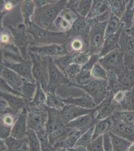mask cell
Wrapping results in <instances>:
<instances>
[{
    "mask_svg": "<svg viewBox=\"0 0 134 151\" xmlns=\"http://www.w3.org/2000/svg\"><path fill=\"white\" fill-rule=\"evenodd\" d=\"M67 1H55L41 7H36L32 22L37 26L49 31L59 32L55 26L57 18L67 5Z\"/></svg>",
    "mask_w": 134,
    "mask_h": 151,
    "instance_id": "cell-1",
    "label": "cell"
},
{
    "mask_svg": "<svg viewBox=\"0 0 134 151\" xmlns=\"http://www.w3.org/2000/svg\"><path fill=\"white\" fill-rule=\"evenodd\" d=\"M48 119L45 129L49 137L50 142L54 146L57 142L64 141L74 131L67 126L62 118L60 110L47 106Z\"/></svg>",
    "mask_w": 134,
    "mask_h": 151,
    "instance_id": "cell-2",
    "label": "cell"
},
{
    "mask_svg": "<svg viewBox=\"0 0 134 151\" xmlns=\"http://www.w3.org/2000/svg\"><path fill=\"white\" fill-rule=\"evenodd\" d=\"M26 27L30 46H43V45L54 44L64 45L66 42V32L49 31L37 26L33 22Z\"/></svg>",
    "mask_w": 134,
    "mask_h": 151,
    "instance_id": "cell-3",
    "label": "cell"
},
{
    "mask_svg": "<svg viewBox=\"0 0 134 151\" xmlns=\"http://www.w3.org/2000/svg\"><path fill=\"white\" fill-rule=\"evenodd\" d=\"M27 109V129H32L36 132L45 129L48 119L46 105L33 104L30 102Z\"/></svg>",
    "mask_w": 134,
    "mask_h": 151,
    "instance_id": "cell-4",
    "label": "cell"
},
{
    "mask_svg": "<svg viewBox=\"0 0 134 151\" xmlns=\"http://www.w3.org/2000/svg\"><path fill=\"white\" fill-rule=\"evenodd\" d=\"M28 53L33 63V76L36 82L39 83L45 91L49 84L48 57H43L30 52H28Z\"/></svg>",
    "mask_w": 134,
    "mask_h": 151,
    "instance_id": "cell-5",
    "label": "cell"
},
{
    "mask_svg": "<svg viewBox=\"0 0 134 151\" xmlns=\"http://www.w3.org/2000/svg\"><path fill=\"white\" fill-rule=\"evenodd\" d=\"M88 22L91 26L89 32V49L90 55L100 53L105 40V32L108 22H93L90 20Z\"/></svg>",
    "mask_w": 134,
    "mask_h": 151,
    "instance_id": "cell-6",
    "label": "cell"
},
{
    "mask_svg": "<svg viewBox=\"0 0 134 151\" xmlns=\"http://www.w3.org/2000/svg\"><path fill=\"white\" fill-rule=\"evenodd\" d=\"M99 63L107 73H114L118 74L126 68L124 53L120 48L114 50L100 58Z\"/></svg>",
    "mask_w": 134,
    "mask_h": 151,
    "instance_id": "cell-7",
    "label": "cell"
},
{
    "mask_svg": "<svg viewBox=\"0 0 134 151\" xmlns=\"http://www.w3.org/2000/svg\"><path fill=\"white\" fill-rule=\"evenodd\" d=\"M69 84L78 87L83 90L92 97L97 106L100 104L111 94L107 88L108 81L105 80L94 79L89 84L84 86H78L71 83H69Z\"/></svg>",
    "mask_w": 134,
    "mask_h": 151,
    "instance_id": "cell-8",
    "label": "cell"
},
{
    "mask_svg": "<svg viewBox=\"0 0 134 151\" xmlns=\"http://www.w3.org/2000/svg\"><path fill=\"white\" fill-rule=\"evenodd\" d=\"M8 29L12 35L14 45L18 48L23 59L25 60H29L28 58L30 56L28 55L27 50L29 40L25 25L20 24L16 27L8 26Z\"/></svg>",
    "mask_w": 134,
    "mask_h": 151,
    "instance_id": "cell-9",
    "label": "cell"
},
{
    "mask_svg": "<svg viewBox=\"0 0 134 151\" xmlns=\"http://www.w3.org/2000/svg\"><path fill=\"white\" fill-rule=\"evenodd\" d=\"M2 65L14 70L22 77L31 83L36 82L32 74L33 63L32 60L22 62H11L3 60Z\"/></svg>",
    "mask_w": 134,
    "mask_h": 151,
    "instance_id": "cell-10",
    "label": "cell"
},
{
    "mask_svg": "<svg viewBox=\"0 0 134 151\" xmlns=\"http://www.w3.org/2000/svg\"><path fill=\"white\" fill-rule=\"evenodd\" d=\"M18 114L9 106L1 110V139H5L10 137L13 127L18 119Z\"/></svg>",
    "mask_w": 134,
    "mask_h": 151,
    "instance_id": "cell-11",
    "label": "cell"
},
{
    "mask_svg": "<svg viewBox=\"0 0 134 151\" xmlns=\"http://www.w3.org/2000/svg\"><path fill=\"white\" fill-rule=\"evenodd\" d=\"M119 48L124 53V62L126 68H132L134 60V39L123 30L119 41Z\"/></svg>",
    "mask_w": 134,
    "mask_h": 151,
    "instance_id": "cell-12",
    "label": "cell"
},
{
    "mask_svg": "<svg viewBox=\"0 0 134 151\" xmlns=\"http://www.w3.org/2000/svg\"><path fill=\"white\" fill-rule=\"evenodd\" d=\"M113 97L114 94L111 93L100 104L97 105L96 108L97 122L107 119L113 115L117 110L122 109L120 105L114 101Z\"/></svg>",
    "mask_w": 134,
    "mask_h": 151,
    "instance_id": "cell-13",
    "label": "cell"
},
{
    "mask_svg": "<svg viewBox=\"0 0 134 151\" xmlns=\"http://www.w3.org/2000/svg\"><path fill=\"white\" fill-rule=\"evenodd\" d=\"M28 52L47 57H61L68 54L65 45H51L43 46H30Z\"/></svg>",
    "mask_w": 134,
    "mask_h": 151,
    "instance_id": "cell-14",
    "label": "cell"
},
{
    "mask_svg": "<svg viewBox=\"0 0 134 151\" xmlns=\"http://www.w3.org/2000/svg\"><path fill=\"white\" fill-rule=\"evenodd\" d=\"M96 115L97 113L95 108V110L91 113L81 116L69 122L67 124V126L70 129L81 131L84 134L90 128L96 125L97 122Z\"/></svg>",
    "mask_w": 134,
    "mask_h": 151,
    "instance_id": "cell-15",
    "label": "cell"
},
{
    "mask_svg": "<svg viewBox=\"0 0 134 151\" xmlns=\"http://www.w3.org/2000/svg\"><path fill=\"white\" fill-rule=\"evenodd\" d=\"M49 60V84L48 86L57 88L63 85H68L70 80L67 77L53 62L52 57H48Z\"/></svg>",
    "mask_w": 134,
    "mask_h": 151,
    "instance_id": "cell-16",
    "label": "cell"
},
{
    "mask_svg": "<svg viewBox=\"0 0 134 151\" xmlns=\"http://www.w3.org/2000/svg\"><path fill=\"white\" fill-rule=\"evenodd\" d=\"M113 125L111 132L119 137L134 142V125L125 123L112 115Z\"/></svg>",
    "mask_w": 134,
    "mask_h": 151,
    "instance_id": "cell-17",
    "label": "cell"
},
{
    "mask_svg": "<svg viewBox=\"0 0 134 151\" xmlns=\"http://www.w3.org/2000/svg\"><path fill=\"white\" fill-rule=\"evenodd\" d=\"M65 45L68 53L89 52V40L82 36H67Z\"/></svg>",
    "mask_w": 134,
    "mask_h": 151,
    "instance_id": "cell-18",
    "label": "cell"
},
{
    "mask_svg": "<svg viewBox=\"0 0 134 151\" xmlns=\"http://www.w3.org/2000/svg\"><path fill=\"white\" fill-rule=\"evenodd\" d=\"M1 78L13 89L22 94V88L25 79L14 70L4 65L1 66Z\"/></svg>",
    "mask_w": 134,
    "mask_h": 151,
    "instance_id": "cell-19",
    "label": "cell"
},
{
    "mask_svg": "<svg viewBox=\"0 0 134 151\" xmlns=\"http://www.w3.org/2000/svg\"><path fill=\"white\" fill-rule=\"evenodd\" d=\"M95 109H87L71 104H65L60 110L62 118L65 124L78 118L83 115L93 111Z\"/></svg>",
    "mask_w": 134,
    "mask_h": 151,
    "instance_id": "cell-20",
    "label": "cell"
},
{
    "mask_svg": "<svg viewBox=\"0 0 134 151\" xmlns=\"http://www.w3.org/2000/svg\"><path fill=\"white\" fill-rule=\"evenodd\" d=\"M27 108H23L13 127L11 136L17 139H23L27 137Z\"/></svg>",
    "mask_w": 134,
    "mask_h": 151,
    "instance_id": "cell-21",
    "label": "cell"
},
{
    "mask_svg": "<svg viewBox=\"0 0 134 151\" xmlns=\"http://www.w3.org/2000/svg\"><path fill=\"white\" fill-rule=\"evenodd\" d=\"M117 89L126 91L134 87V69L126 68L122 72L117 74Z\"/></svg>",
    "mask_w": 134,
    "mask_h": 151,
    "instance_id": "cell-22",
    "label": "cell"
},
{
    "mask_svg": "<svg viewBox=\"0 0 134 151\" xmlns=\"http://www.w3.org/2000/svg\"><path fill=\"white\" fill-rule=\"evenodd\" d=\"M91 26L85 18L79 16L70 30L66 32L67 36H81L89 40Z\"/></svg>",
    "mask_w": 134,
    "mask_h": 151,
    "instance_id": "cell-23",
    "label": "cell"
},
{
    "mask_svg": "<svg viewBox=\"0 0 134 151\" xmlns=\"http://www.w3.org/2000/svg\"><path fill=\"white\" fill-rule=\"evenodd\" d=\"M1 97L7 101L10 108L16 113L23 108H27L31 102L24 97L3 92H1Z\"/></svg>",
    "mask_w": 134,
    "mask_h": 151,
    "instance_id": "cell-24",
    "label": "cell"
},
{
    "mask_svg": "<svg viewBox=\"0 0 134 151\" xmlns=\"http://www.w3.org/2000/svg\"><path fill=\"white\" fill-rule=\"evenodd\" d=\"M61 99L65 104L73 105L87 109H95L97 107L92 97L87 93L78 97L61 98Z\"/></svg>",
    "mask_w": 134,
    "mask_h": 151,
    "instance_id": "cell-25",
    "label": "cell"
},
{
    "mask_svg": "<svg viewBox=\"0 0 134 151\" xmlns=\"http://www.w3.org/2000/svg\"><path fill=\"white\" fill-rule=\"evenodd\" d=\"M93 1H70L67 6L76 13L79 16L86 18L92 7Z\"/></svg>",
    "mask_w": 134,
    "mask_h": 151,
    "instance_id": "cell-26",
    "label": "cell"
},
{
    "mask_svg": "<svg viewBox=\"0 0 134 151\" xmlns=\"http://www.w3.org/2000/svg\"><path fill=\"white\" fill-rule=\"evenodd\" d=\"M124 29V26L121 28L116 34L105 37V42L101 52L99 53L100 58L104 57L114 50L119 48V41L121 34Z\"/></svg>",
    "mask_w": 134,
    "mask_h": 151,
    "instance_id": "cell-27",
    "label": "cell"
},
{
    "mask_svg": "<svg viewBox=\"0 0 134 151\" xmlns=\"http://www.w3.org/2000/svg\"><path fill=\"white\" fill-rule=\"evenodd\" d=\"M8 151H30L27 137L17 139L10 136L4 139Z\"/></svg>",
    "mask_w": 134,
    "mask_h": 151,
    "instance_id": "cell-28",
    "label": "cell"
},
{
    "mask_svg": "<svg viewBox=\"0 0 134 151\" xmlns=\"http://www.w3.org/2000/svg\"><path fill=\"white\" fill-rule=\"evenodd\" d=\"M111 10L108 1H93L91 9L86 19L88 20L97 17Z\"/></svg>",
    "mask_w": 134,
    "mask_h": 151,
    "instance_id": "cell-29",
    "label": "cell"
},
{
    "mask_svg": "<svg viewBox=\"0 0 134 151\" xmlns=\"http://www.w3.org/2000/svg\"><path fill=\"white\" fill-rule=\"evenodd\" d=\"M56 89H57L54 88L50 87L47 88L45 91L47 96L46 105L48 107L61 110L65 105L62 101L61 98L56 94Z\"/></svg>",
    "mask_w": 134,
    "mask_h": 151,
    "instance_id": "cell-30",
    "label": "cell"
},
{
    "mask_svg": "<svg viewBox=\"0 0 134 151\" xmlns=\"http://www.w3.org/2000/svg\"><path fill=\"white\" fill-rule=\"evenodd\" d=\"M112 115L107 119L98 121L95 126L92 141L96 139L99 136L104 135V134H109L112 130Z\"/></svg>",
    "mask_w": 134,
    "mask_h": 151,
    "instance_id": "cell-31",
    "label": "cell"
},
{
    "mask_svg": "<svg viewBox=\"0 0 134 151\" xmlns=\"http://www.w3.org/2000/svg\"><path fill=\"white\" fill-rule=\"evenodd\" d=\"M83 134L81 131H74L66 139L61 142L56 143L54 147L56 149H69L74 148L79 138Z\"/></svg>",
    "mask_w": 134,
    "mask_h": 151,
    "instance_id": "cell-32",
    "label": "cell"
},
{
    "mask_svg": "<svg viewBox=\"0 0 134 151\" xmlns=\"http://www.w3.org/2000/svg\"><path fill=\"white\" fill-rule=\"evenodd\" d=\"M134 1H128L126 10L121 18L124 29H129L134 25Z\"/></svg>",
    "mask_w": 134,
    "mask_h": 151,
    "instance_id": "cell-33",
    "label": "cell"
},
{
    "mask_svg": "<svg viewBox=\"0 0 134 151\" xmlns=\"http://www.w3.org/2000/svg\"><path fill=\"white\" fill-rule=\"evenodd\" d=\"M113 151H128L132 142L119 137L112 132H109Z\"/></svg>",
    "mask_w": 134,
    "mask_h": 151,
    "instance_id": "cell-34",
    "label": "cell"
},
{
    "mask_svg": "<svg viewBox=\"0 0 134 151\" xmlns=\"http://www.w3.org/2000/svg\"><path fill=\"white\" fill-rule=\"evenodd\" d=\"M35 5L32 1H25L21 7V11L26 26L32 22V17L35 11Z\"/></svg>",
    "mask_w": 134,
    "mask_h": 151,
    "instance_id": "cell-35",
    "label": "cell"
},
{
    "mask_svg": "<svg viewBox=\"0 0 134 151\" xmlns=\"http://www.w3.org/2000/svg\"><path fill=\"white\" fill-rule=\"evenodd\" d=\"M123 26L121 20L113 14H111L106 29L105 37L116 34Z\"/></svg>",
    "mask_w": 134,
    "mask_h": 151,
    "instance_id": "cell-36",
    "label": "cell"
},
{
    "mask_svg": "<svg viewBox=\"0 0 134 151\" xmlns=\"http://www.w3.org/2000/svg\"><path fill=\"white\" fill-rule=\"evenodd\" d=\"M76 54V53H69L61 57L52 58L53 62L64 73L65 69L71 64L74 63Z\"/></svg>",
    "mask_w": 134,
    "mask_h": 151,
    "instance_id": "cell-37",
    "label": "cell"
},
{
    "mask_svg": "<svg viewBox=\"0 0 134 151\" xmlns=\"http://www.w3.org/2000/svg\"><path fill=\"white\" fill-rule=\"evenodd\" d=\"M128 1H119L112 0L108 1L110 8L112 14L118 18H121L122 17L126 10V6Z\"/></svg>",
    "mask_w": 134,
    "mask_h": 151,
    "instance_id": "cell-38",
    "label": "cell"
},
{
    "mask_svg": "<svg viewBox=\"0 0 134 151\" xmlns=\"http://www.w3.org/2000/svg\"><path fill=\"white\" fill-rule=\"evenodd\" d=\"M120 105L123 110L134 111V87L125 92L124 98Z\"/></svg>",
    "mask_w": 134,
    "mask_h": 151,
    "instance_id": "cell-39",
    "label": "cell"
},
{
    "mask_svg": "<svg viewBox=\"0 0 134 151\" xmlns=\"http://www.w3.org/2000/svg\"><path fill=\"white\" fill-rule=\"evenodd\" d=\"M94 79H95L91 75V71L81 70V71L76 78L74 80L70 81V83L78 86H84L89 84Z\"/></svg>",
    "mask_w": 134,
    "mask_h": 151,
    "instance_id": "cell-40",
    "label": "cell"
},
{
    "mask_svg": "<svg viewBox=\"0 0 134 151\" xmlns=\"http://www.w3.org/2000/svg\"><path fill=\"white\" fill-rule=\"evenodd\" d=\"M41 143L42 151H56V149L50 142L49 137L46 129L36 132Z\"/></svg>",
    "mask_w": 134,
    "mask_h": 151,
    "instance_id": "cell-41",
    "label": "cell"
},
{
    "mask_svg": "<svg viewBox=\"0 0 134 151\" xmlns=\"http://www.w3.org/2000/svg\"><path fill=\"white\" fill-rule=\"evenodd\" d=\"M27 137L28 139L30 151H42L40 141L35 131L27 129Z\"/></svg>",
    "mask_w": 134,
    "mask_h": 151,
    "instance_id": "cell-42",
    "label": "cell"
},
{
    "mask_svg": "<svg viewBox=\"0 0 134 151\" xmlns=\"http://www.w3.org/2000/svg\"><path fill=\"white\" fill-rule=\"evenodd\" d=\"M113 116L123 122L134 125V111H133L120 109L115 112Z\"/></svg>",
    "mask_w": 134,
    "mask_h": 151,
    "instance_id": "cell-43",
    "label": "cell"
},
{
    "mask_svg": "<svg viewBox=\"0 0 134 151\" xmlns=\"http://www.w3.org/2000/svg\"><path fill=\"white\" fill-rule=\"evenodd\" d=\"M37 90L36 83H31L25 80L22 88V94L24 98L32 101L33 100L34 94Z\"/></svg>",
    "mask_w": 134,
    "mask_h": 151,
    "instance_id": "cell-44",
    "label": "cell"
},
{
    "mask_svg": "<svg viewBox=\"0 0 134 151\" xmlns=\"http://www.w3.org/2000/svg\"><path fill=\"white\" fill-rule=\"evenodd\" d=\"M94 129H95V126L90 128L88 131H87L86 132L83 134L79 138V139L75 145V147L81 146V147L87 148V146H88L90 142L92 141Z\"/></svg>",
    "mask_w": 134,
    "mask_h": 151,
    "instance_id": "cell-45",
    "label": "cell"
},
{
    "mask_svg": "<svg viewBox=\"0 0 134 151\" xmlns=\"http://www.w3.org/2000/svg\"><path fill=\"white\" fill-rule=\"evenodd\" d=\"M81 65L73 63L65 69L64 74L70 80V81H72L76 78L77 76L81 71Z\"/></svg>",
    "mask_w": 134,
    "mask_h": 151,
    "instance_id": "cell-46",
    "label": "cell"
},
{
    "mask_svg": "<svg viewBox=\"0 0 134 151\" xmlns=\"http://www.w3.org/2000/svg\"><path fill=\"white\" fill-rule=\"evenodd\" d=\"M91 74L92 77L95 79L105 80H107L108 79L107 71L104 69L99 63L94 65L93 68L91 70Z\"/></svg>",
    "mask_w": 134,
    "mask_h": 151,
    "instance_id": "cell-47",
    "label": "cell"
},
{
    "mask_svg": "<svg viewBox=\"0 0 134 151\" xmlns=\"http://www.w3.org/2000/svg\"><path fill=\"white\" fill-rule=\"evenodd\" d=\"M37 90L36 94L35 95L34 99L31 102L33 104H39L42 103L46 105L47 100V96L44 90L43 89L42 87L39 83L36 82Z\"/></svg>",
    "mask_w": 134,
    "mask_h": 151,
    "instance_id": "cell-48",
    "label": "cell"
},
{
    "mask_svg": "<svg viewBox=\"0 0 134 151\" xmlns=\"http://www.w3.org/2000/svg\"><path fill=\"white\" fill-rule=\"evenodd\" d=\"M88 151H104L103 146V135L99 136L90 142L87 147Z\"/></svg>",
    "mask_w": 134,
    "mask_h": 151,
    "instance_id": "cell-49",
    "label": "cell"
},
{
    "mask_svg": "<svg viewBox=\"0 0 134 151\" xmlns=\"http://www.w3.org/2000/svg\"><path fill=\"white\" fill-rule=\"evenodd\" d=\"M100 58V56L98 55H91L90 58L86 64L82 67V70L91 71L93 68L94 65L99 63Z\"/></svg>",
    "mask_w": 134,
    "mask_h": 151,
    "instance_id": "cell-50",
    "label": "cell"
},
{
    "mask_svg": "<svg viewBox=\"0 0 134 151\" xmlns=\"http://www.w3.org/2000/svg\"><path fill=\"white\" fill-rule=\"evenodd\" d=\"M91 55L89 52L76 53L74 60V63L81 65L82 67L87 63Z\"/></svg>",
    "mask_w": 134,
    "mask_h": 151,
    "instance_id": "cell-51",
    "label": "cell"
},
{
    "mask_svg": "<svg viewBox=\"0 0 134 151\" xmlns=\"http://www.w3.org/2000/svg\"><path fill=\"white\" fill-rule=\"evenodd\" d=\"M1 92H5V93L11 94L15 95L16 96H20L23 97L22 94L19 93L17 91L13 89L12 87H11L3 79L1 78Z\"/></svg>",
    "mask_w": 134,
    "mask_h": 151,
    "instance_id": "cell-52",
    "label": "cell"
},
{
    "mask_svg": "<svg viewBox=\"0 0 134 151\" xmlns=\"http://www.w3.org/2000/svg\"><path fill=\"white\" fill-rule=\"evenodd\" d=\"M12 35L9 33V31L2 30V32L1 33V42L3 45H7L9 43H14Z\"/></svg>",
    "mask_w": 134,
    "mask_h": 151,
    "instance_id": "cell-53",
    "label": "cell"
},
{
    "mask_svg": "<svg viewBox=\"0 0 134 151\" xmlns=\"http://www.w3.org/2000/svg\"><path fill=\"white\" fill-rule=\"evenodd\" d=\"M103 146L104 151H113L112 142L109 134L103 135Z\"/></svg>",
    "mask_w": 134,
    "mask_h": 151,
    "instance_id": "cell-54",
    "label": "cell"
},
{
    "mask_svg": "<svg viewBox=\"0 0 134 151\" xmlns=\"http://www.w3.org/2000/svg\"><path fill=\"white\" fill-rule=\"evenodd\" d=\"M55 1H51V0H46V1H34V3L36 7H41L47 5L48 4L52 3L54 2Z\"/></svg>",
    "mask_w": 134,
    "mask_h": 151,
    "instance_id": "cell-55",
    "label": "cell"
},
{
    "mask_svg": "<svg viewBox=\"0 0 134 151\" xmlns=\"http://www.w3.org/2000/svg\"><path fill=\"white\" fill-rule=\"evenodd\" d=\"M14 6H15V3L14 2L9 1V2L5 3L4 6H2L3 7L4 10L9 11L11 10L13 8Z\"/></svg>",
    "mask_w": 134,
    "mask_h": 151,
    "instance_id": "cell-56",
    "label": "cell"
},
{
    "mask_svg": "<svg viewBox=\"0 0 134 151\" xmlns=\"http://www.w3.org/2000/svg\"><path fill=\"white\" fill-rule=\"evenodd\" d=\"M67 150L68 151H88L87 149V148L79 146V147H75L74 148L72 149H69Z\"/></svg>",
    "mask_w": 134,
    "mask_h": 151,
    "instance_id": "cell-57",
    "label": "cell"
},
{
    "mask_svg": "<svg viewBox=\"0 0 134 151\" xmlns=\"http://www.w3.org/2000/svg\"><path fill=\"white\" fill-rule=\"evenodd\" d=\"M1 145V151H8L7 145L6 144L5 142L4 139H1L0 141Z\"/></svg>",
    "mask_w": 134,
    "mask_h": 151,
    "instance_id": "cell-58",
    "label": "cell"
},
{
    "mask_svg": "<svg viewBox=\"0 0 134 151\" xmlns=\"http://www.w3.org/2000/svg\"><path fill=\"white\" fill-rule=\"evenodd\" d=\"M125 31H126V32L127 33L128 35H129L130 36L133 38L134 39V26L131 27L129 29H124Z\"/></svg>",
    "mask_w": 134,
    "mask_h": 151,
    "instance_id": "cell-59",
    "label": "cell"
},
{
    "mask_svg": "<svg viewBox=\"0 0 134 151\" xmlns=\"http://www.w3.org/2000/svg\"><path fill=\"white\" fill-rule=\"evenodd\" d=\"M128 151H134V142H132Z\"/></svg>",
    "mask_w": 134,
    "mask_h": 151,
    "instance_id": "cell-60",
    "label": "cell"
},
{
    "mask_svg": "<svg viewBox=\"0 0 134 151\" xmlns=\"http://www.w3.org/2000/svg\"><path fill=\"white\" fill-rule=\"evenodd\" d=\"M56 151H68L67 150L65 149H56Z\"/></svg>",
    "mask_w": 134,
    "mask_h": 151,
    "instance_id": "cell-61",
    "label": "cell"
},
{
    "mask_svg": "<svg viewBox=\"0 0 134 151\" xmlns=\"http://www.w3.org/2000/svg\"><path fill=\"white\" fill-rule=\"evenodd\" d=\"M131 67H132V68L134 69V60H133L132 64V66H131Z\"/></svg>",
    "mask_w": 134,
    "mask_h": 151,
    "instance_id": "cell-62",
    "label": "cell"
},
{
    "mask_svg": "<svg viewBox=\"0 0 134 151\" xmlns=\"http://www.w3.org/2000/svg\"></svg>",
    "mask_w": 134,
    "mask_h": 151,
    "instance_id": "cell-63",
    "label": "cell"
}]
</instances>
